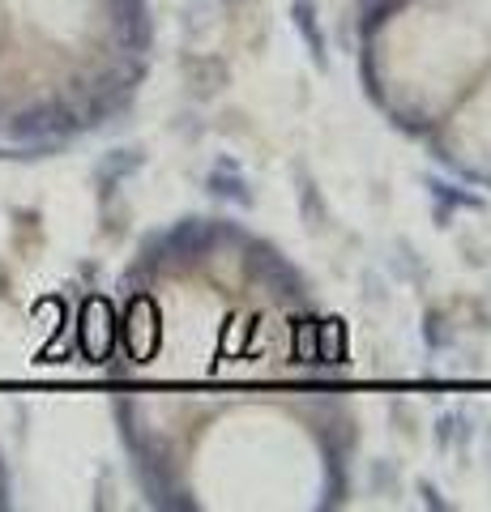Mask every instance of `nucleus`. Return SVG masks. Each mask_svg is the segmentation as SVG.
<instances>
[{
  "label": "nucleus",
  "instance_id": "obj_1",
  "mask_svg": "<svg viewBox=\"0 0 491 512\" xmlns=\"http://www.w3.org/2000/svg\"><path fill=\"white\" fill-rule=\"evenodd\" d=\"M141 0H0V154L43 158L129 107Z\"/></svg>",
  "mask_w": 491,
  "mask_h": 512
},
{
  "label": "nucleus",
  "instance_id": "obj_2",
  "mask_svg": "<svg viewBox=\"0 0 491 512\" xmlns=\"http://www.w3.org/2000/svg\"><path fill=\"white\" fill-rule=\"evenodd\" d=\"M184 73H197V94H218V86H227V64L218 56L184 60Z\"/></svg>",
  "mask_w": 491,
  "mask_h": 512
},
{
  "label": "nucleus",
  "instance_id": "obj_3",
  "mask_svg": "<svg viewBox=\"0 0 491 512\" xmlns=\"http://www.w3.org/2000/svg\"><path fill=\"white\" fill-rule=\"evenodd\" d=\"M210 192L214 197H223V201H235V205H252V192L248 184L235 175V163H218L214 175H210Z\"/></svg>",
  "mask_w": 491,
  "mask_h": 512
},
{
  "label": "nucleus",
  "instance_id": "obj_4",
  "mask_svg": "<svg viewBox=\"0 0 491 512\" xmlns=\"http://www.w3.org/2000/svg\"><path fill=\"white\" fill-rule=\"evenodd\" d=\"M470 440V419L466 414H445L436 423V444L440 448H453V444H466Z\"/></svg>",
  "mask_w": 491,
  "mask_h": 512
},
{
  "label": "nucleus",
  "instance_id": "obj_5",
  "mask_svg": "<svg viewBox=\"0 0 491 512\" xmlns=\"http://www.w3.org/2000/svg\"><path fill=\"white\" fill-rule=\"evenodd\" d=\"M291 18L299 22V30H304V35H308V43H312V56L316 60H325L321 56V30H316V13H312V0H295V9H291Z\"/></svg>",
  "mask_w": 491,
  "mask_h": 512
},
{
  "label": "nucleus",
  "instance_id": "obj_6",
  "mask_svg": "<svg viewBox=\"0 0 491 512\" xmlns=\"http://www.w3.org/2000/svg\"><path fill=\"white\" fill-rule=\"evenodd\" d=\"M368 299L372 303H385V282H380L376 274H368Z\"/></svg>",
  "mask_w": 491,
  "mask_h": 512
},
{
  "label": "nucleus",
  "instance_id": "obj_7",
  "mask_svg": "<svg viewBox=\"0 0 491 512\" xmlns=\"http://www.w3.org/2000/svg\"><path fill=\"white\" fill-rule=\"evenodd\" d=\"M9 504V478H5V461H0V508Z\"/></svg>",
  "mask_w": 491,
  "mask_h": 512
}]
</instances>
